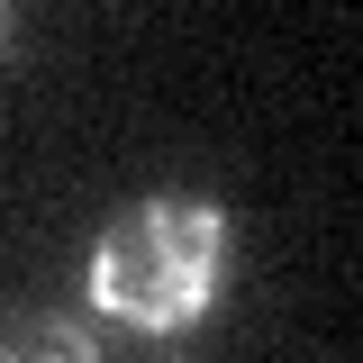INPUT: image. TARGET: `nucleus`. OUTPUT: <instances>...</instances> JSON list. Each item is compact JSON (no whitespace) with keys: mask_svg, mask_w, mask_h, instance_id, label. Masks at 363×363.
<instances>
[{"mask_svg":"<svg viewBox=\"0 0 363 363\" xmlns=\"http://www.w3.org/2000/svg\"><path fill=\"white\" fill-rule=\"evenodd\" d=\"M227 264V209L209 191H155L100 227L91 245V309H109L136 336H182L209 309Z\"/></svg>","mask_w":363,"mask_h":363,"instance_id":"obj_1","label":"nucleus"},{"mask_svg":"<svg viewBox=\"0 0 363 363\" xmlns=\"http://www.w3.org/2000/svg\"><path fill=\"white\" fill-rule=\"evenodd\" d=\"M0 363H100V336L64 309H9L0 318Z\"/></svg>","mask_w":363,"mask_h":363,"instance_id":"obj_2","label":"nucleus"}]
</instances>
